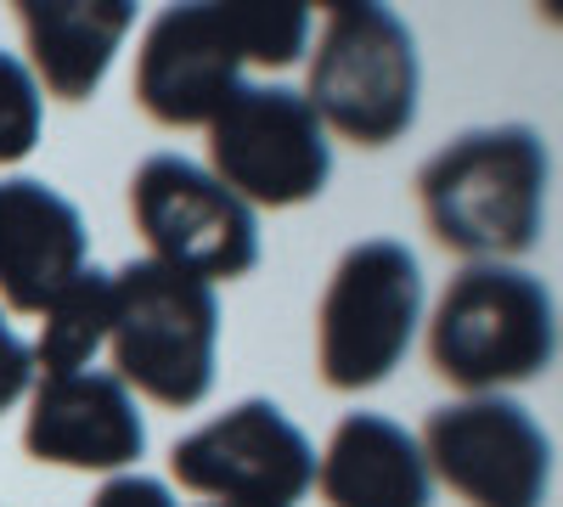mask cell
Returning a JSON list of instances; mask_svg holds the SVG:
<instances>
[{
	"mask_svg": "<svg viewBox=\"0 0 563 507\" xmlns=\"http://www.w3.org/2000/svg\"><path fill=\"white\" fill-rule=\"evenodd\" d=\"M130 220L147 238L153 260L198 276V283H231L260 265V220L238 203L209 169L180 153H153L130 175Z\"/></svg>",
	"mask_w": 563,
	"mask_h": 507,
	"instance_id": "cell-7",
	"label": "cell"
},
{
	"mask_svg": "<svg viewBox=\"0 0 563 507\" xmlns=\"http://www.w3.org/2000/svg\"><path fill=\"white\" fill-rule=\"evenodd\" d=\"M113 378L169 411L198 406L214 389L220 305L198 276H180L158 260H130L113 271Z\"/></svg>",
	"mask_w": 563,
	"mask_h": 507,
	"instance_id": "cell-3",
	"label": "cell"
},
{
	"mask_svg": "<svg viewBox=\"0 0 563 507\" xmlns=\"http://www.w3.org/2000/svg\"><path fill=\"white\" fill-rule=\"evenodd\" d=\"M90 507H180V502L169 496V485H164V480H147V474H119V480H108L97 496H90Z\"/></svg>",
	"mask_w": 563,
	"mask_h": 507,
	"instance_id": "cell-19",
	"label": "cell"
},
{
	"mask_svg": "<svg viewBox=\"0 0 563 507\" xmlns=\"http://www.w3.org/2000/svg\"><path fill=\"white\" fill-rule=\"evenodd\" d=\"M299 97L321 130L355 147H389L417 119V40L389 7H327Z\"/></svg>",
	"mask_w": 563,
	"mask_h": 507,
	"instance_id": "cell-4",
	"label": "cell"
},
{
	"mask_svg": "<svg viewBox=\"0 0 563 507\" xmlns=\"http://www.w3.org/2000/svg\"><path fill=\"white\" fill-rule=\"evenodd\" d=\"M558 355V310L541 276L512 265H467L429 321L434 373L467 395L541 378Z\"/></svg>",
	"mask_w": 563,
	"mask_h": 507,
	"instance_id": "cell-2",
	"label": "cell"
},
{
	"mask_svg": "<svg viewBox=\"0 0 563 507\" xmlns=\"http://www.w3.org/2000/svg\"><path fill=\"white\" fill-rule=\"evenodd\" d=\"M85 220L57 187L34 175L0 180V305L45 316V305L85 271Z\"/></svg>",
	"mask_w": 563,
	"mask_h": 507,
	"instance_id": "cell-12",
	"label": "cell"
},
{
	"mask_svg": "<svg viewBox=\"0 0 563 507\" xmlns=\"http://www.w3.org/2000/svg\"><path fill=\"white\" fill-rule=\"evenodd\" d=\"M18 23L29 40L23 68L34 74V85H45L57 102H85L102 85L124 34L135 29V7L124 0H57V7L23 0Z\"/></svg>",
	"mask_w": 563,
	"mask_h": 507,
	"instance_id": "cell-14",
	"label": "cell"
},
{
	"mask_svg": "<svg viewBox=\"0 0 563 507\" xmlns=\"http://www.w3.org/2000/svg\"><path fill=\"white\" fill-rule=\"evenodd\" d=\"M243 40L231 7H169L147 23L135 52V102L147 119L186 130L209 124L243 74Z\"/></svg>",
	"mask_w": 563,
	"mask_h": 507,
	"instance_id": "cell-10",
	"label": "cell"
},
{
	"mask_svg": "<svg viewBox=\"0 0 563 507\" xmlns=\"http://www.w3.org/2000/svg\"><path fill=\"white\" fill-rule=\"evenodd\" d=\"M29 384H34V355H29V344L7 328V316H0V411H12V406L29 395Z\"/></svg>",
	"mask_w": 563,
	"mask_h": 507,
	"instance_id": "cell-18",
	"label": "cell"
},
{
	"mask_svg": "<svg viewBox=\"0 0 563 507\" xmlns=\"http://www.w3.org/2000/svg\"><path fill=\"white\" fill-rule=\"evenodd\" d=\"M243 57L265 68H294L310 45V7H231Z\"/></svg>",
	"mask_w": 563,
	"mask_h": 507,
	"instance_id": "cell-16",
	"label": "cell"
},
{
	"mask_svg": "<svg viewBox=\"0 0 563 507\" xmlns=\"http://www.w3.org/2000/svg\"><path fill=\"white\" fill-rule=\"evenodd\" d=\"M40 142V85L23 57L0 52V164L29 158Z\"/></svg>",
	"mask_w": 563,
	"mask_h": 507,
	"instance_id": "cell-17",
	"label": "cell"
},
{
	"mask_svg": "<svg viewBox=\"0 0 563 507\" xmlns=\"http://www.w3.org/2000/svg\"><path fill=\"white\" fill-rule=\"evenodd\" d=\"M316 485L327 507H429L434 480L417 451V434H406L395 418L378 411H350L333 429Z\"/></svg>",
	"mask_w": 563,
	"mask_h": 507,
	"instance_id": "cell-13",
	"label": "cell"
},
{
	"mask_svg": "<svg viewBox=\"0 0 563 507\" xmlns=\"http://www.w3.org/2000/svg\"><path fill=\"white\" fill-rule=\"evenodd\" d=\"M169 474L214 507H294L316 485V451L276 400H243L175 440Z\"/></svg>",
	"mask_w": 563,
	"mask_h": 507,
	"instance_id": "cell-9",
	"label": "cell"
},
{
	"mask_svg": "<svg viewBox=\"0 0 563 507\" xmlns=\"http://www.w3.org/2000/svg\"><path fill=\"white\" fill-rule=\"evenodd\" d=\"M422 321V271L400 238L344 249L316 305V366L327 389L361 395L384 384Z\"/></svg>",
	"mask_w": 563,
	"mask_h": 507,
	"instance_id": "cell-5",
	"label": "cell"
},
{
	"mask_svg": "<svg viewBox=\"0 0 563 507\" xmlns=\"http://www.w3.org/2000/svg\"><path fill=\"white\" fill-rule=\"evenodd\" d=\"M108 321H113V271L85 265L74 283L45 305V328L34 355V373L40 378H68L85 373V361L108 344Z\"/></svg>",
	"mask_w": 563,
	"mask_h": 507,
	"instance_id": "cell-15",
	"label": "cell"
},
{
	"mask_svg": "<svg viewBox=\"0 0 563 507\" xmlns=\"http://www.w3.org/2000/svg\"><path fill=\"white\" fill-rule=\"evenodd\" d=\"M547 142L525 124L467 130L417 169V203L440 249L501 265L541 243L547 220Z\"/></svg>",
	"mask_w": 563,
	"mask_h": 507,
	"instance_id": "cell-1",
	"label": "cell"
},
{
	"mask_svg": "<svg viewBox=\"0 0 563 507\" xmlns=\"http://www.w3.org/2000/svg\"><path fill=\"white\" fill-rule=\"evenodd\" d=\"M209 175L249 209H294L321 198L333 142L288 85H238L209 119Z\"/></svg>",
	"mask_w": 563,
	"mask_h": 507,
	"instance_id": "cell-6",
	"label": "cell"
},
{
	"mask_svg": "<svg viewBox=\"0 0 563 507\" xmlns=\"http://www.w3.org/2000/svg\"><path fill=\"white\" fill-rule=\"evenodd\" d=\"M23 451L52 469L113 474L147 451V423L135 411V395L113 373L40 378L23 423Z\"/></svg>",
	"mask_w": 563,
	"mask_h": 507,
	"instance_id": "cell-11",
	"label": "cell"
},
{
	"mask_svg": "<svg viewBox=\"0 0 563 507\" xmlns=\"http://www.w3.org/2000/svg\"><path fill=\"white\" fill-rule=\"evenodd\" d=\"M422 463L467 507H541L552 491V440L519 400L467 395L422 423Z\"/></svg>",
	"mask_w": 563,
	"mask_h": 507,
	"instance_id": "cell-8",
	"label": "cell"
}]
</instances>
